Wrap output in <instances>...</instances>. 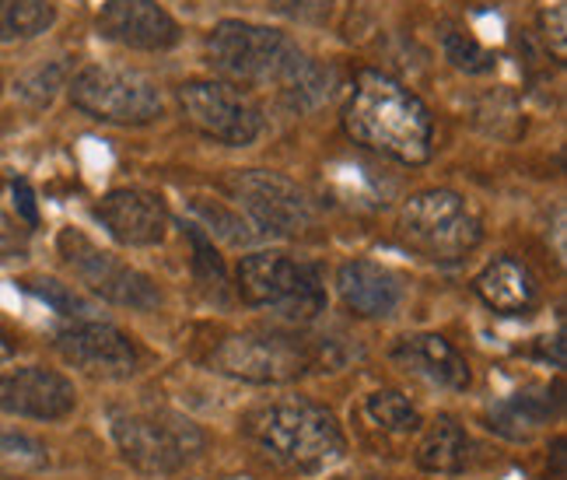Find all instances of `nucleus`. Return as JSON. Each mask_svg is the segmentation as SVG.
<instances>
[{"label": "nucleus", "instance_id": "2eb2a0df", "mask_svg": "<svg viewBox=\"0 0 567 480\" xmlns=\"http://www.w3.org/2000/svg\"><path fill=\"white\" fill-rule=\"evenodd\" d=\"M99 32L130 50L162 53L179 42V21L155 0H105L99 11Z\"/></svg>", "mask_w": 567, "mask_h": 480}, {"label": "nucleus", "instance_id": "dca6fc26", "mask_svg": "<svg viewBox=\"0 0 567 480\" xmlns=\"http://www.w3.org/2000/svg\"><path fill=\"white\" fill-rule=\"evenodd\" d=\"M389 358L396 361V368H403L406 376L424 379L427 386H439V389H449V392H463L473 382L470 361L439 334L403 337L389 351Z\"/></svg>", "mask_w": 567, "mask_h": 480}, {"label": "nucleus", "instance_id": "ddd939ff", "mask_svg": "<svg viewBox=\"0 0 567 480\" xmlns=\"http://www.w3.org/2000/svg\"><path fill=\"white\" fill-rule=\"evenodd\" d=\"M78 407L74 382L42 365H21L0 376V413L29 421H63Z\"/></svg>", "mask_w": 567, "mask_h": 480}, {"label": "nucleus", "instance_id": "b1692460", "mask_svg": "<svg viewBox=\"0 0 567 480\" xmlns=\"http://www.w3.org/2000/svg\"><path fill=\"white\" fill-rule=\"evenodd\" d=\"M63 81H68V63H42V68H32L25 78H18V95L25 99L29 105L42 109L56 99V92L63 89Z\"/></svg>", "mask_w": 567, "mask_h": 480}, {"label": "nucleus", "instance_id": "aec40b11", "mask_svg": "<svg viewBox=\"0 0 567 480\" xmlns=\"http://www.w3.org/2000/svg\"><path fill=\"white\" fill-rule=\"evenodd\" d=\"M473 460V439L470 431L442 413V418H434L421 442H417V467L427 470V473H463Z\"/></svg>", "mask_w": 567, "mask_h": 480}, {"label": "nucleus", "instance_id": "4468645a", "mask_svg": "<svg viewBox=\"0 0 567 480\" xmlns=\"http://www.w3.org/2000/svg\"><path fill=\"white\" fill-rule=\"evenodd\" d=\"M95 222L116 238L120 246L130 249H147L165 243L168 235V211L162 204V196L147 190H113L92 207Z\"/></svg>", "mask_w": 567, "mask_h": 480}, {"label": "nucleus", "instance_id": "c9c22d12", "mask_svg": "<svg viewBox=\"0 0 567 480\" xmlns=\"http://www.w3.org/2000/svg\"><path fill=\"white\" fill-rule=\"evenodd\" d=\"M0 92H4V78H0Z\"/></svg>", "mask_w": 567, "mask_h": 480}, {"label": "nucleus", "instance_id": "bb28decb", "mask_svg": "<svg viewBox=\"0 0 567 480\" xmlns=\"http://www.w3.org/2000/svg\"><path fill=\"white\" fill-rule=\"evenodd\" d=\"M186 235L193 238V267H196V277L204 280V288L225 292V264H221V256L214 253V243L196 225H186Z\"/></svg>", "mask_w": 567, "mask_h": 480}, {"label": "nucleus", "instance_id": "f03ea898", "mask_svg": "<svg viewBox=\"0 0 567 480\" xmlns=\"http://www.w3.org/2000/svg\"><path fill=\"white\" fill-rule=\"evenodd\" d=\"M246 435L270 460L301 473L333 467L347 452L343 428L333 418V410H326L322 404H312L305 397L259 404L256 410H249Z\"/></svg>", "mask_w": 567, "mask_h": 480}, {"label": "nucleus", "instance_id": "9d476101", "mask_svg": "<svg viewBox=\"0 0 567 480\" xmlns=\"http://www.w3.org/2000/svg\"><path fill=\"white\" fill-rule=\"evenodd\" d=\"M225 190L231 193V201L243 207L252 225L267 235L295 238L301 232H309L316 222V207L295 180L280 176L270 168H238L225 180Z\"/></svg>", "mask_w": 567, "mask_h": 480}, {"label": "nucleus", "instance_id": "39448f33", "mask_svg": "<svg viewBox=\"0 0 567 480\" xmlns=\"http://www.w3.org/2000/svg\"><path fill=\"white\" fill-rule=\"evenodd\" d=\"M204 50L217 74L243 84H288L309 63V57L298 50L291 35L267 25H252V21H221V25H214Z\"/></svg>", "mask_w": 567, "mask_h": 480}, {"label": "nucleus", "instance_id": "20e7f679", "mask_svg": "<svg viewBox=\"0 0 567 480\" xmlns=\"http://www.w3.org/2000/svg\"><path fill=\"white\" fill-rule=\"evenodd\" d=\"M330 365L326 347H312L309 340L277 330L231 334L210 355L214 372L252 386H284L309 372H330Z\"/></svg>", "mask_w": 567, "mask_h": 480}, {"label": "nucleus", "instance_id": "5701e85b", "mask_svg": "<svg viewBox=\"0 0 567 480\" xmlns=\"http://www.w3.org/2000/svg\"><path fill=\"white\" fill-rule=\"evenodd\" d=\"M330 84H333V74L309 60L288 84H280V89H284V102H288L291 109H301V113H309V109L330 102V92H333Z\"/></svg>", "mask_w": 567, "mask_h": 480}, {"label": "nucleus", "instance_id": "7c9ffc66", "mask_svg": "<svg viewBox=\"0 0 567 480\" xmlns=\"http://www.w3.org/2000/svg\"><path fill=\"white\" fill-rule=\"evenodd\" d=\"M29 249V228H21L8 211H0V256H21Z\"/></svg>", "mask_w": 567, "mask_h": 480}, {"label": "nucleus", "instance_id": "6ab92c4d", "mask_svg": "<svg viewBox=\"0 0 567 480\" xmlns=\"http://www.w3.org/2000/svg\"><path fill=\"white\" fill-rule=\"evenodd\" d=\"M560 410V397L550 386H529L515 397L491 407L487 428L512 442H529L539 428H547Z\"/></svg>", "mask_w": 567, "mask_h": 480}, {"label": "nucleus", "instance_id": "423d86ee", "mask_svg": "<svg viewBox=\"0 0 567 480\" xmlns=\"http://www.w3.org/2000/svg\"><path fill=\"white\" fill-rule=\"evenodd\" d=\"M238 295L252 309H270L288 323H312L326 313V288L312 264L288 253L259 249L243 256L235 270Z\"/></svg>", "mask_w": 567, "mask_h": 480}, {"label": "nucleus", "instance_id": "2f4dec72", "mask_svg": "<svg viewBox=\"0 0 567 480\" xmlns=\"http://www.w3.org/2000/svg\"><path fill=\"white\" fill-rule=\"evenodd\" d=\"M14 204H18V211H21V217H25L29 225H35L39 222V211H35V196H32V186L25 183V180H14Z\"/></svg>", "mask_w": 567, "mask_h": 480}, {"label": "nucleus", "instance_id": "f704fd0d", "mask_svg": "<svg viewBox=\"0 0 567 480\" xmlns=\"http://www.w3.org/2000/svg\"><path fill=\"white\" fill-rule=\"evenodd\" d=\"M0 480H21V477H14V473H8V470H0Z\"/></svg>", "mask_w": 567, "mask_h": 480}, {"label": "nucleus", "instance_id": "412c9836", "mask_svg": "<svg viewBox=\"0 0 567 480\" xmlns=\"http://www.w3.org/2000/svg\"><path fill=\"white\" fill-rule=\"evenodd\" d=\"M56 11L50 0H0V42H21L50 32Z\"/></svg>", "mask_w": 567, "mask_h": 480}, {"label": "nucleus", "instance_id": "473e14b6", "mask_svg": "<svg viewBox=\"0 0 567 480\" xmlns=\"http://www.w3.org/2000/svg\"><path fill=\"white\" fill-rule=\"evenodd\" d=\"M554 480H564V439L554 442Z\"/></svg>", "mask_w": 567, "mask_h": 480}, {"label": "nucleus", "instance_id": "f3484780", "mask_svg": "<svg viewBox=\"0 0 567 480\" xmlns=\"http://www.w3.org/2000/svg\"><path fill=\"white\" fill-rule=\"evenodd\" d=\"M337 292L354 316L385 319L403 302V277L375 259H347L337 270Z\"/></svg>", "mask_w": 567, "mask_h": 480}, {"label": "nucleus", "instance_id": "a211bd4d", "mask_svg": "<svg viewBox=\"0 0 567 480\" xmlns=\"http://www.w3.org/2000/svg\"><path fill=\"white\" fill-rule=\"evenodd\" d=\"M473 292L497 316H526L539 298V285L533 270L515 256L491 259V264L476 274Z\"/></svg>", "mask_w": 567, "mask_h": 480}, {"label": "nucleus", "instance_id": "7ed1b4c3", "mask_svg": "<svg viewBox=\"0 0 567 480\" xmlns=\"http://www.w3.org/2000/svg\"><path fill=\"white\" fill-rule=\"evenodd\" d=\"M109 435L123 460L151 477H168L189 467L207 439L196 421L168 407H134L109 413Z\"/></svg>", "mask_w": 567, "mask_h": 480}, {"label": "nucleus", "instance_id": "393cba45", "mask_svg": "<svg viewBox=\"0 0 567 480\" xmlns=\"http://www.w3.org/2000/svg\"><path fill=\"white\" fill-rule=\"evenodd\" d=\"M445 57L452 60V68H460L466 74H484L497 63L491 50H484L470 32H460V29L445 32Z\"/></svg>", "mask_w": 567, "mask_h": 480}, {"label": "nucleus", "instance_id": "72a5a7b5", "mask_svg": "<svg viewBox=\"0 0 567 480\" xmlns=\"http://www.w3.org/2000/svg\"><path fill=\"white\" fill-rule=\"evenodd\" d=\"M11 361V340H8V334L0 330V368H4Z\"/></svg>", "mask_w": 567, "mask_h": 480}, {"label": "nucleus", "instance_id": "9b49d317", "mask_svg": "<svg viewBox=\"0 0 567 480\" xmlns=\"http://www.w3.org/2000/svg\"><path fill=\"white\" fill-rule=\"evenodd\" d=\"M186 123L207 141L249 147L264 134V113L225 81H186L179 89Z\"/></svg>", "mask_w": 567, "mask_h": 480}, {"label": "nucleus", "instance_id": "c85d7f7f", "mask_svg": "<svg viewBox=\"0 0 567 480\" xmlns=\"http://www.w3.org/2000/svg\"><path fill=\"white\" fill-rule=\"evenodd\" d=\"M270 8L298 25H326L333 14V0H270Z\"/></svg>", "mask_w": 567, "mask_h": 480}, {"label": "nucleus", "instance_id": "0eeeda50", "mask_svg": "<svg viewBox=\"0 0 567 480\" xmlns=\"http://www.w3.org/2000/svg\"><path fill=\"white\" fill-rule=\"evenodd\" d=\"M400 235L410 249L434 264H455L484 243V225L466 196L452 190H421L400 211Z\"/></svg>", "mask_w": 567, "mask_h": 480}, {"label": "nucleus", "instance_id": "1a4fd4ad", "mask_svg": "<svg viewBox=\"0 0 567 480\" xmlns=\"http://www.w3.org/2000/svg\"><path fill=\"white\" fill-rule=\"evenodd\" d=\"M56 249H60V259L74 270L81 285L95 292L99 298L123 305V309H137V313L158 309L162 305L155 280H151L144 270L123 264V259L113 256L109 249L95 246L84 232L63 228L56 238Z\"/></svg>", "mask_w": 567, "mask_h": 480}, {"label": "nucleus", "instance_id": "f8f14e48", "mask_svg": "<svg viewBox=\"0 0 567 480\" xmlns=\"http://www.w3.org/2000/svg\"><path fill=\"white\" fill-rule=\"evenodd\" d=\"M56 355L89 372L95 379H109V382H123L130 376H137L141 368V355L134 340H130L123 330H116L113 323L102 319H78L71 326H63L53 340Z\"/></svg>", "mask_w": 567, "mask_h": 480}, {"label": "nucleus", "instance_id": "a878e982", "mask_svg": "<svg viewBox=\"0 0 567 480\" xmlns=\"http://www.w3.org/2000/svg\"><path fill=\"white\" fill-rule=\"evenodd\" d=\"M25 288L35 295V298H42L50 305V309H56L60 316H68V319H92L89 313H92V305L84 302L78 292H71L68 285H60V280H53V277H35V280H25Z\"/></svg>", "mask_w": 567, "mask_h": 480}, {"label": "nucleus", "instance_id": "cd10ccee", "mask_svg": "<svg viewBox=\"0 0 567 480\" xmlns=\"http://www.w3.org/2000/svg\"><path fill=\"white\" fill-rule=\"evenodd\" d=\"M193 211L200 214V217H207L210 235H221L225 243H231V246H243V243H249V238L256 235V232H249V225H246V222H238V217L225 214V207H221V204L196 201V204H193Z\"/></svg>", "mask_w": 567, "mask_h": 480}, {"label": "nucleus", "instance_id": "c756f323", "mask_svg": "<svg viewBox=\"0 0 567 480\" xmlns=\"http://www.w3.org/2000/svg\"><path fill=\"white\" fill-rule=\"evenodd\" d=\"M0 460H14V463H47V449L35 442L32 435H18V431H0Z\"/></svg>", "mask_w": 567, "mask_h": 480}, {"label": "nucleus", "instance_id": "4be33fe9", "mask_svg": "<svg viewBox=\"0 0 567 480\" xmlns=\"http://www.w3.org/2000/svg\"><path fill=\"white\" fill-rule=\"evenodd\" d=\"M368 418H372L382 431L389 435H413L421 431V410L410 404V397H403L400 389H379L364 400Z\"/></svg>", "mask_w": 567, "mask_h": 480}, {"label": "nucleus", "instance_id": "f257e3e1", "mask_svg": "<svg viewBox=\"0 0 567 480\" xmlns=\"http://www.w3.org/2000/svg\"><path fill=\"white\" fill-rule=\"evenodd\" d=\"M343 130L358 144L400 165H424L431 159V109L382 71L358 74L343 109Z\"/></svg>", "mask_w": 567, "mask_h": 480}, {"label": "nucleus", "instance_id": "6e6552de", "mask_svg": "<svg viewBox=\"0 0 567 480\" xmlns=\"http://www.w3.org/2000/svg\"><path fill=\"white\" fill-rule=\"evenodd\" d=\"M71 102L84 116L113 126H147L165 109L155 81L123 68H84L71 81Z\"/></svg>", "mask_w": 567, "mask_h": 480}]
</instances>
